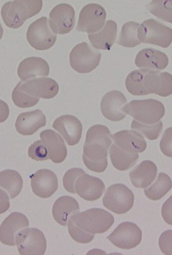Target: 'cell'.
Here are the masks:
<instances>
[{
	"label": "cell",
	"instance_id": "obj_1",
	"mask_svg": "<svg viewBox=\"0 0 172 255\" xmlns=\"http://www.w3.org/2000/svg\"><path fill=\"white\" fill-rule=\"evenodd\" d=\"M111 145V133L108 128L103 125L89 128L83 147L84 165L93 172H104L108 167V151Z\"/></svg>",
	"mask_w": 172,
	"mask_h": 255
},
{
	"label": "cell",
	"instance_id": "obj_2",
	"mask_svg": "<svg viewBox=\"0 0 172 255\" xmlns=\"http://www.w3.org/2000/svg\"><path fill=\"white\" fill-rule=\"evenodd\" d=\"M42 0H15L5 3L1 15L4 23L10 28L18 29L28 18L38 14L42 10Z\"/></svg>",
	"mask_w": 172,
	"mask_h": 255
},
{
	"label": "cell",
	"instance_id": "obj_3",
	"mask_svg": "<svg viewBox=\"0 0 172 255\" xmlns=\"http://www.w3.org/2000/svg\"><path fill=\"white\" fill-rule=\"evenodd\" d=\"M70 220L84 232L92 234L107 232L115 222L114 217L101 208H92L77 213Z\"/></svg>",
	"mask_w": 172,
	"mask_h": 255
},
{
	"label": "cell",
	"instance_id": "obj_4",
	"mask_svg": "<svg viewBox=\"0 0 172 255\" xmlns=\"http://www.w3.org/2000/svg\"><path fill=\"white\" fill-rule=\"evenodd\" d=\"M123 110L138 122L149 125L157 124L165 114L164 105L155 99L131 101Z\"/></svg>",
	"mask_w": 172,
	"mask_h": 255
},
{
	"label": "cell",
	"instance_id": "obj_5",
	"mask_svg": "<svg viewBox=\"0 0 172 255\" xmlns=\"http://www.w3.org/2000/svg\"><path fill=\"white\" fill-rule=\"evenodd\" d=\"M138 38L144 44L168 48L172 42V30L154 19H149L141 24Z\"/></svg>",
	"mask_w": 172,
	"mask_h": 255
},
{
	"label": "cell",
	"instance_id": "obj_6",
	"mask_svg": "<svg viewBox=\"0 0 172 255\" xmlns=\"http://www.w3.org/2000/svg\"><path fill=\"white\" fill-rule=\"evenodd\" d=\"M133 192L123 184H115L106 191L103 199V206L116 214H125L134 206Z\"/></svg>",
	"mask_w": 172,
	"mask_h": 255
},
{
	"label": "cell",
	"instance_id": "obj_7",
	"mask_svg": "<svg viewBox=\"0 0 172 255\" xmlns=\"http://www.w3.org/2000/svg\"><path fill=\"white\" fill-rule=\"evenodd\" d=\"M101 58L99 51L93 49L87 42L80 43L70 53V66L79 73H89L97 68Z\"/></svg>",
	"mask_w": 172,
	"mask_h": 255
},
{
	"label": "cell",
	"instance_id": "obj_8",
	"mask_svg": "<svg viewBox=\"0 0 172 255\" xmlns=\"http://www.w3.org/2000/svg\"><path fill=\"white\" fill-rule=\"evenodd\" d=\"M46 17H42L31 23L26 37L30 45L37 50H47L56 43L57 36L53 32Z\"/></svg>",
	"mask_w": 172,
	"mask_h": 255
},
{
	"label": "cell",
	"instance_id": "obj_9",
	"mask_svg": "<svg viewBox=\"0 0 172 255\" xmlns=\"http://www.w3.org/2000/svg\"><path fill=\"white\" fill-rule=\"evenodd\" d=\"M16 246L21 255H43L46 250V240L39 229L27 228L18 233Z\"/></svg>",
	"mask_w": 172,
	"mask_h": 255
},
{
	"label": "cell",
	"instance_id": "obj_10",
	"mask_svg": "<svg viewBox=\"0 0 172 255\" xmlns=\"http://www.w3.org/2000/svg\"><path fill=\"white\" fill-rule=\"evenodd\" d=\"M107 239L116 247L130 250L141 244L142 232L136 224L125 222L119 225Z\"/></svg>",
	"mask_w": 172,
	"mask_h": 255
},
{
	"label": "cell",
	"instance_id": "obj_11",
	"mask_svg": "<svg viewBox=\"0 0 172 255\" xmlns=\"http://www.w3.org/2000/svg\"><path fill=\"white\" fill-rule=\"evenodd\" d=\"M106 19L105 8L98 4L86 5L81 10L76 30L80 32L93 33L101 30Z\"/></svg>",
	"mask_w": 172,
	"mask_h": 255
},
{
	"label": "cell",
	"instance_id": "obj_12",
	"mask_svg": "<svg viewBox=\"0 0 172 255\" xmlns=\"http://www.w3.org/2000/svg\"><path fill=\"white\" fill-rule=\"evenodd\" d=\"M49 22L55 34H68L75 27V10L68 4H58L50 12Z\"/></svg>",
	"mask_w": 172,
	"mask_h": 255
},
{
	"label": "cell",
	"instance_id": "obj_13",
	"mask_svg": "<svg viewBox=\"0 0 172 255\" xmlns=\"http://www.w3.org/2000/svg\"><path fill=\"white\" fill-rule=\"evenodd\" d=\"M29 221L25 215L15 212L5 219L0 227V241L6 246H16L18 233L28 228Z\"/></svg>",
	"mask_w": 172,
	"mask_h": 255
},
{
	"label": "cell",
	"instance_id": "obj_14",
	"mask_svg": "<svg viewBox=\"0 0 172 255\" xmlns=\"http://www.w3.org/2000/svg\"><path fill=\"white\" fill-rule=\"evenodd\" d=\"M20 89L31 96L43 99H51L59 91L58 83L48 77L31 79L25 83L18 82Z\"/></svg>",
	"mask_w": 172,
	"mask_h": 255
},
{
	"label": "cell",
	"instance_id": "obj_15",
	"mask_svg": "<svg viewBox=\"0 0 172 255\" xmlns=\"http://www.w3.org/2000/svg\"><path fill=\"white\" fill-rule=\"evenodd\" d=\"M30 178L32 191L39 197L47 199L57 191V176L51 170L48 169L37 170Z\"/></svg>",
	"mask_w": 172,
	"mask_h": 255
},
{
	"label": "cell",
	"instance_id": "obj_16",
	"mask_svg": "<svg viewBox=\"0 0 172 255\" xmlns=\"http://www.w3.org/2000/svg\"><path fill=\"white\" fill-rule=\"evenodd\" d=\"M127 100L123 93L119 91H111L102 98L101 110L103 116L112 122H120L126 117L123 108Z\"/></svg>",
	"mask_w": 172,
	"mask_h": 255
},
{
	"label": "cell",
	"instance_id": "obj_17",
	"mask_svg": "<svg viewBox=\"0 0 172 255\" xmlns=\"http://www.w3.org/2000/svg\"><path fill=\"white\" fill-rule=\"evenodd\" d=\"M53 128L63 136L68 145L74 146L80 142L83 128L77 117L69 115L59 117L54 121Z\"/></svg>",
	"mask_w": 172,
	"mask_h": 255
},
{
	"label": "cell",
	"instance_id": "obj_18",
	"mask_svg": "<svg viewBox=\"0 0 172 255\" xmlns=\"http://www.w3.org/2000/svg\"><path fill=\"white\" fill-rule=\"evenodd\" d=\"M144 88L149 94H155L162 97L172 94V75L168 72L149 70L144 77Z\"/></svg>",
	"mask_w": 172,
	"mask_h": 255
},
{
	"label": "cell",
	"instance_id": "obj_19",
	"mask_svg": "<svg viewBox=\"0 0 172 255\" xmlns=\"http://www.w3.org/2000/svg\"><path fill=\"white\" fill-rule=\"evenodd\" d=\"M106 186L101 179L84 173L75 184L76 194L86 201H94L102 196Z\"/></svg>",
	"mask_w": 172,
	"mask_h": 255
},
{
	"label": "cell",
	"instance_id": "obj_20",
	"mask_svg": "<svg viewBox=\"0 0 172 255\" xmlns=\"http://www.w3.org/2000/svg\"><path fill=\"white\" fill-rule=\"evenodd\" d=\"M112 139L119 148L132 154L144 152L147 147L144 136L135 130H121L113 135Z\"/></svg>",
	"mask_w": 172,
	"mask_h": 255
},
{
	"label": "cell",
	"instance_id": "obj_21",
	"mask_svg": "<svg viewBox=\"0 0 172 255\" xmlns=\"http://www.w3.org/2000/svg\"><path fill=\"white\" fill-rule=\"evenodd\" d=\"M46 117L40 110L27 112L18 115L15 127L17 131L23 135L35 133L40 128L46 125Z\"/></svg>",
	"mask_w": 172,
	"mask_h": 255
},
{
	"label": "cell",
	"instance_id": "obj_22",
	"mask_svg": "<svg viewBox=\"0 0 172 255\" xmlns=\"http://www.w3.org/2000/svg\"><path fill=\"white\" fill-rule=\"evenodd\" d=\"M39 136L47 149L50 159L55 163L64 161L67 156V147L61 136L51 129L43 130Z\"/></svg>",
	"mask_w": 172,
	"mask_h": 255
},
{
	"label": "cell",
	"instance_id": "obj_23",
	"mask_svg": "<svg viewBox=\"0 0 172 255\" xmlns=\"http://www.w3.org/2000/svg\"><path fill=\"white\" fill-rule=\"evenodd\" d=\"M135 64L139 68L163 70L168 66L169 58L165 53L152 48H146L138 53Z\"/></svg>",
	"mask_w": 172,
	"mask_h": 255
},
{
	"label": "cell",
	"instance_id": "obj_24",
	"mask_svg": "<svg viewBox=\"0 0 172 255\" xmlns=\"http://www.w3.org/2000/svg\"><path fill=\"white\" fill-rule=\"evenodd\" d=\"M49 75V64L38 57L25 58L18 65V75L22 82L36 77H46Z\"/></svg>",
	"mask_w": 172,
	"mask_h": 255
},
{
	"label": "cell",
	"instance_id": "obj_25",
	"mask_svg": "<svg viewBox=\"0 0 172 255\" xmlns=\"http://www.w3.org/2000/svg\"><path fill=\"white\" fill-rule=\"evenodd\" d=\"M80 210L76 199L70 196H61L56 200L53 206V217L58 224L65 227L68 225L70 218L79 213Z\"/></svg>",
	"mask_w": 172,
	"mask_h": 255
},
{
	"label": "cell",
	"instance_id": "obj_26",
	"mask_svg": "<svg viewBox=\"0 0 172 255\" xmlns=\"http://www.w3.org/2000/svg\"><path fill=\"white\" fill-rule=\"evenodd\" d=\"M158 168L151 161H144L130 172V178L134 187L146 189L156 180Z\"/></svg>",
	"mask_w": 172,
	"mask_h": 255
},
{
	"label": "cell",
	"instance_id": "obj_27",
	"mask_svg": "<svg viewBox=\"0 0 172 255\" xmlns=\"http://www.w3.org/2000/svg\"><path fill=\"white\" fill-rule=\"evenodd\" d=\"M118 25L113 20H108L103 30L97 33L89 34L91 44L96 49L111 50L115 44Z\"/></svg>",
	"mask_w": 172,
	"mask_h": 255
},
{
	"label": "cell",
	"instance_id": "obj_28",
	"mask_svg": "<svg viewBox=\"0 0 172 255\" xmlns=\"http://www.w3.org/2000/svg\"><path fill=\"white\" fill-rule=\"evenodd\" d=\"M0 186L7 191L10 199H14L19 195L23 188V179L15 170H3L0 173Z\"/></svg>",
	"mask_w": 172,
	"mask_h": 255
},
{
	"label": "cell",
	"instance_id": "obj_29",
	"mask_svg": "<svg viewBox=\"0 0 172 255\" xmlns=\"http://www.w3.org/2000/svg\"><path fill=\"white\" fill-rule=\"evenodd\" d=\"M110 156L113 166L121 171L132 168L137 163L139 158V154H132L124 151L119 148L115 143L111 146Z\"/></svg>",
	"mask_w": 172,
	"mask_h": 255
},
{
	"label": "cell",
	"instance_id": "obj_30",
	"mask_svg": "<svg viewBox=\"0 0 172 255\" xmlns=\"http://www.w3.org/2000/svg\"><path fill=\"white\" fill-rule=\"evenodd\" d=\"M172 180L168 175L160 173L157 180L151 187L144 190L146 196L152 201H158L171 190Z\"/></svg>",
	"mask_w": 172,
	"mask_h": 255
},
{
	"label": "cell",
	"instance_id": "obj_31",
	"mask_svg": "<svg viewBox=\"0 0 172 255\" xmlns=\"http://www.w3.org/2000/svg\"><path fill=\"white\" fill-rule=\"evenodd\" d=\"M147 69L134 70L127 76L125 85L127 91L134 96H145L149 94L144 88V77L149 72Z\"/></svg>",
	"mask_w": 172,
	"mask_h": 255
},
{
	"label": "cell",
	"instance_id": "obj_32",
	"mask_svg": "<svg viewBox=\"0 0 172 255\" xmlns=\"http://www.w3.org/2000/svg\"><path fill=\"white\" fill-rule=\"evenodd\" d=\"M139 26V23L133 21L124 24L118 39L119 45L127 48H134L139 45L142 43L138 38Z\"/></svg>",
	"mask_w": 172,
	"mask_h": 255
},
{
	"label": "cell",
	"instance_id": "obj_33",
	"mask_svg": "<svg viewBox=\"0 0 172 255\" xmlns=\"http://www.w3.org/2000/svg\"><path fill=\"white\" fill-rule=\"evenodd\" d=\"M147 8L155 16L172 23V0H154L147 5Z\"/></svg>",
	"mask_w": 172,
	"mask_h": 255
},
{
	"label": "cell",
	"instance_id": "obj_34",
	"mask_svg": "<svg viewBox=\"0 0 172 255\" xmlns=\"http://www.w3.org/2000/svg\"><path fill=\"white\" fill-rule=\"evenodd\" d=\"M131 128L134 130L142 132L150 140L157 139L161 135L163 129V124L162 122H158L157 124L149 125L141 123L137 120H133Z\"/></svg>",
	"mask_w": 172,
	"mask_h": 255
},
{
	"label": "cell",
	"instance_id": "obj_35",
	"mask_svg": "<svg viewBox=\"0 0 172 255\" xmlns=\"http://www.w3.org/2000/svg\"><path fill=\"white\" fill-rule=\"evenodd\" d=\"M12 100L15 105L20 108H31L37 105L39 101V98L32 97L22 91L19 84H17L12 92Z\"/></svg>",
	"mask_w": 172,
	"mask_h": 255
},
{
	"label": "cell",
	"instance_id": "obj_36",
	"mask_svg": "<svg viewBox=\"0 0 172 255\" xmlns=\"http://www.w3.org/2000/svg\"><path fill=\"white\" fill-rule=\"evenodd\" d=\"M68 232L70 237L74 241L80 244H89L94 240L95 234H89V233L84 232L71 220L68 222Z\"/></svg>",
	"mask_w": 172,
	"mask_h": 255
},
{
	"label": "cell",
	"instance_id": "obj_37",
	"mask_svg": "<svg viewBox=\"0 0 172 255\" xmlns=\"http://www.w3.org/2000/svg\"><path fill=\"white\" fill-rule=\"evenodd\" d=\"M84 173L85 172L81 168H75L68 170L63 178V187L65 190L72 194H76L75 184L77 179Z\"/></svg>",
	"mask_w": 172,
	"mask_h": 255
},
{
	"label": "cell",
	"instance_id": "obj_38",
	"mask_svg": "<svg viewBox=\"0 0 172 255\" xmlns=\"http://www.w3.org/2000/svg\"><path fill=\"white\" fill-rule=\"evenodd\" d=\"M29 157L37 161L50 159L49 152L42 139L34 142L28 149Z\"/></svg>",
	"mask_w": 172,
	"mask_h": 255
},
{
	"label": "cell",
	"instance_id": "obj_39",
	"mask_svg": "<svg viewBox=\"0 0 172 255\" xmlns=\"http://www.w3.org/2000/svg\"><path fill=\"white\" fill-rule=\"evenodd\" d=\"M160 146L162 152L165 156L172 158V128H169L165 130L160 143Z\"/></svg>",
	"mask_w": 172,
	"mask_h": 255
},
{
	"label": "cell",
	"instance_id": "obj_40",
	"mask_svg": "<svg viewBox=\"0 0 172 255\" xmlns=\"http://www.w3.org/2000/svg\"><path fill=\"white\" fill-rule=\"evenodd\" d=\"M159 246L163 254L172 255V230L165 231L161 234Z\"/></svg>",
	"mask_w": 172,
	"mask_h": 255
},
{
	"label": "cell",
	"instance_id": "obj_41",
	"mask_svg": "<svg viewBox=\"0 0 172 255\" xmlns=\"http://www.w3.org/2000/svg\"><path fill=\"white\" fill-rule=\"evenodd\" d=\"M162 216L165 222L168 225H172V195L165 201L162 207Z\"/></svg>",
	"mask_w": 172,
	"mask_h": 255
}]
</instances>
